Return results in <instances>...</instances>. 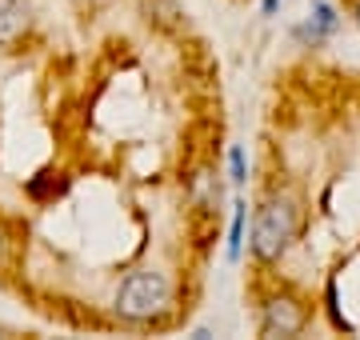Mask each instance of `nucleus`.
I'll return each instance as SVG.
<instances>
[{"instance_id": "9d476101", "label": "nucleus", "mask_w": 360, "mask_h": 340, "mask_svg": "<svg viewBox=\"0 0 360 340\" xmlns=\"http://www.w3.org/2000/svg\"><path fill=\"white\" fill-rule=\"evenodd\" d=\"M0 336H4V328H0Z\"/></svg>"}, {"instance_id": "39448f33", "label": "nucleus", "mask_w": 360, "mask_h": 340, "mask_svg": "<svg viewBox=\"0 0 360 340\" xmlns=\"http://www.w3.org/2000/svg\"><path fill=\"white\" fill-rule=\"evenodd\" d=\"M248 221H252V212H248V200H245V197H236V200H232L229 244H224V256H229V264H240V256H245V244H248Z\"/></svg>"}, {"instance_id": "1a4fd4ad", "label": "nucleus", "mask_w": 360, "mask_h": 340, "mask_svg": "<svg viewBox=\"0 0 360 340\" xmlns=\"http://www.w3.org/2000/svg\"><path fill=\"white\" fill-rule=\"evenodd\" d=\"M352 20H356V28H360V0H352Z\"/></svg>"}, {"instance_id": "f03ea898", "label": "nucleus", "mask_w": 360, "mask_h": 340, "mask_svg": "<svg viewBox=\"0 0 360 340\" xmlns=\"http://www.w3.org/2000/svg\"><path fill=\"white\" fill-rule=\"evenodd\" d=\"M172 276L160 268H132L129 276H120L112 292V308L124 325H165L172 316Z\"/></svg>"}, {"instance_id": "0eeeda50", "label": "nucleus", "mask_w": 360, "mask_h": 340, "mask_svg": "<svg viewBox=\"0 0 360 340\" xmlns=\"http://www.w3.org/2000/svg\"><path fill=\"white\" fill-rule=\"evenodd\" d=\"M281 13V0H260V16H276Z\"/></svg>"}, {"instance_id": "20e7f679", "label": "nucleus", "mask_w": 360, "mask_h": 340, "mask_svg": "<svg viewBox=\"0 0 360 340\" xmlns=\"http://www.w3.org/2000/svg\"><path fill=\"white\" fill-rule=\"evenodd\" d=\"M32 25V4L28 0H0V48H13Z\"/></svg>"}, {"instance_id": "423d86ee", "label": "nucleus", "mask_w": 360, "mask_h": 340, "mask_svg": "<svg viewBox=\"0 0 360 340\" xmlns=\"http://www.w3.org/2000/svg\"><path fill=\"white\" fill-rule=\"evenodd\" d=\"M229 181L236 184V188L248 184V157H245L240 144H229Z\"/></svg>"}, {"instance_id": "6e6552de", "label": "nucleus", "mask_w": 360, "mask_h": 340, "mask_svg": "<svg viewBox=\"0 0 360 340\" xmlns=\"http://www.w3.org/2000/svg\"><path fill=\"white\" fill-rule=\"evenodd\" d=\"M4 249H8V236H4V228H0V261H4Z\"/></svg>"}, {"instance_id": "7ed1b4c3", "label": "nucleus", "mask_w": 360, "mask_h": 340, "mask_svg": "<svg viewBox=\"0 0 360 340\" xmlns=\"http://www.w3.org/2000/svg\"><path fill=\"white\" fill-rule=\"evenodd\" d=\"M252 313H257V332L260 336H300L309 332L312 316V301L300 292V288L284 285V280H264L257 285V296H252Z\"/></svg>"}, {"instance_id": "f257e3e1", "label": "nucleus", "mask_w": 360, "mask_h": 340, "mask_svg": "<svg viewBox=\"0 0 360 340\" xmlns=\"http://www.w3.org/2000/svg\"><path fill=\"white\" fill-rule=\"evenodd\" d=\"M304 233V197L292 184H269L252 204L248 221V256L257 268H276Z\"/></svg>"}]
</instances>
